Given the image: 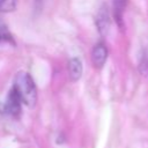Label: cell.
Wrapping results in <instances>:
<instances>
[{
  "mask_svg": "<svg viewBox=\"0 0 148 148\" xmlns=\"http://www.w3.org/2000/svg\"><path fill=\"white\" fill-rule=\"evenodd\" d=\"M17 0H0V12H10L16 7Z\"/></svg>",
  "mask_w": 148,
  "mask_h": 148,
  "instance_id": "ba28073f",
  "label": "cell"
},
{
  "mask_svg": "<svg viewBox=\"0 0 148 148\" xmlns=\"http://www.w3.org/2000/svg\"><path fill=\"white\" fill-rule=\"evenodd\" d=\"M42 1H43V0H35V3H36V5L38 6V5H39V3L42 2Z\"/></svg>",
  "mask_w": 148,
  "mask_h": 148,
  "instance_id": "9c48e42d",
  "label": "cell"
},
{
  "mask_svg": "<svg viewBox=\"0 0 148 148\" xmlns=\"http://www.w3.org/2000/svg\"><path fill=\"white\" fill-rule=\"evenodd\" d=\"M108 58V50L103 43H98L91 51V61L96 68H102Z\"/></svg>",
  "mask_w": 148,
  "mask_h": 148,
  "instance_id": "3957f363",
  "label": "cell"
},
{
  "mask_svg": "<svg viewBox=\"0 0 148 148\" xmlns=\"http://www.w3.org/2000/svg\"><path fill=\"white\" fill-rule=\"evenodd\" d=\"M96 24L98 28V31L102 35H105L110 28V18H109V13L108 8L105 6H102L97 13V18H96Z\"/></svg>",
  "mask_w": 148,
  "mask_h": 148,
  "instance_id": "277c9868",
  "label": "cell"
},
{
  "mask_svg": "<svg viewBox=\"0 0 148 148\" xmlns=\"http://www.w3.org/2000/svg\"><path fill=\"white\" fill-rule=\"evenodd\" d=\"M13 88L16 90L21 98V102L29 108H34L37 102V89L32 77L25 73L21 72L15 77V83Z\"/></svg>",
  "mask_w": 148,
  "mask_h": 148,
  "instance_id": "6da1fadb",
  "label": "cell"
},
{
  "mask_svg": "<svg viewBox=\"0 0 148 148\" xmlns=\"http://www.w3.org/2000/svg\"><path fill=\"white\" fill-rule=\"evenodd\" d=\"M21 98L17 95L16 90L14 88H12V90L9 91V95L7 97V101L5 103V112L14 118L18 117L21 114Z\"/></svg>",
  "mask_w": 148,
  "mask_h": 148,
  "instance_id": "7a4b0ae2",
  "label": "cell"
},
{
  "mask_svg": "<svg viewBox=\"0 0 148 148\" xmlns=\"http://www.w3.org/2000/svg\"><path fill=\"white\" fill-rule=\"evenodd\" d=\"M126 0H113V15L114 20L120 28H123V14L125 9Z\"/></svg>",
  "mask_w": 148,
  "mask_h": 148,
  "instance_id": "8992f818",
  "label": "cell"
},
{
  "mask_svg": "<svg viewBox=\"0 0 148 148\" xmlns=\"http://www.w3.org/2000/svg\"><path fill=\"white\" fill-rule=\"evenodd\" d=\"M0 39H1V35H0Z\"/></svg>",
  "mask_w": 148,
  "mask_h": 148,
  "instance_id": "30bf717a",
  "label": "cell"
},
{
  "mask_svg": "<svg viewBox=\"0 0 148 148\" xmlns=\"http://www.w3.org/2000/svg\"><path fill=\"white\" fill-rule=\"evenodd\" d=\"M139 72L141 75H148V54L146 51L140 54L139 59Z\"/></svg>",
  "mask_w": 148,
  "mask_h": 148,
  "instance_id": "52a82bcc",
  "label": "cell"
},
{
  "mask_svg": "<svg viewBox=\"0 0 148 148\" xmlns=\"http://www.w3.org/2000/svg\"><path fill=\"white\" fill-rule=\"evenodd\" d=\"M68 74L69 79L75 82L82 75V62L79 58H72L68 62Z\"/></svg>",
  "mask_w": 148,
  "mask_h": 148,
  "instance_id": "5b68a950",
  "label": "cell"
}]
</instances>
